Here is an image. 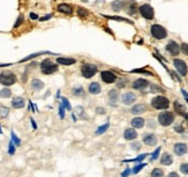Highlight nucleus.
<instances>
[{
    "mask_svg": "<svg viewBox=\"0 0 188 177\" xmlns=\"http://www.w3.org/2000/svg\"><path fill=\"white\" fill-rule=\"evenodd\" d=\"M151 106L156 109H166V108H169L170 101L169 99L164 96H157L151 100Z\"/></svg>",
    "mask_w": 188,
    "mask_h": 177,
    "instance_id": "obj_1",
    "label": "nucleus"
},
{
    "mask_svg": "<svg viewBox=\"0 0 188 177\" xmlns=\"http://www.w3.org/2000/svg\"><path fill=\"white\" fill-rule=\"evenodd\" d=\"M150 31H151L152 37L158 40L164 39V38L167 37V31H166V29L163 28L162 26H159V24H154V26H151Z\"/></svg>",
    "mask_w": 188,
    "mask_h": 177,
    "instance_id": "obj_2",
    "label": "nucleus"
},
{
    "mask_svg": "<svg viewBox=\"0 0 188 177\" xmlns=\"http://www.w3.org/2000/svg\"><path fill=\"white\" fill-rule=\"evenodd\" d=\"M0 83L5 86L13 85L16 83V76L11 72H2L0 74Z\"/></svg>",
    "mask_w": 188,
    "mask_h": 177,
    "instance_id": "obj_3",
    "label": "nucleus"
},
{
    "mask_svg": "<svg viewBox=\"0 0 188 177\" xmlns=\"http://www.w3.org/2000/svg\"><path fill=\"white\" fill-rule=\"evenodd\" d=\"M40 69H42V72L45 74V75H50V74H53L58 70V66L56 63H53L51 60L46 59L44 61H42L40 63Z\"/></svg>",
    "mask_w": 188,
    "mask_h": 177,
    "instance_id": "obj_4",
    "label": "nucleus"
},
{
    "mask_svg": "<svg viewBox=\"0 0 188 177\" xmlns=\"http://www.w3.org/2000/svg\"><path fill=\"white\" fill-rule=\"evenodd\" d=\"M139 12L147 20H152L155 17V11H154V8L150 6L149 4H144L142 6H140Z\"/></svg>",
    "mask_w": 188,
    "mask_h": 177,
    "instance_id": "obj_5",
    "label": "nucleus"
},
{
    "mask_svg": "<svg viewBox=\"0 0 188 177\" xmlns=\"http://www.w3.org/2000/svg\"><path fill=\"white\" fill-rule=\"evenodd\" d=\"M158 121L159 123L164 127H167V125L172 124L173 121H174V115L170 111H163L158 115Z\"/></svg>",
    "mask_w": 188,
    "mask_h": 177,
    "instance_id": "obj_6",
    "label": "nucleus"
},
{
    "mask_svg": "<svg viewBox=\"0 0 188 177\" xmlns=\"http://www.w3.org/2000/svg\"><path fill=\"white\" fill-rule=\"evenodd\" d=\"M81 72L85 78H91L96 72H97V67L91 63H84L81 68Z\"/></svg>",
    "mask_w": 188,
    "mask_h": 177,
    "instance_id": "obj_7",
    "label": "nucleus"
},
{
    "mask_svg": "<svg viewBox=\"0 0 188 177\" xmlns=\"http://www.w3.org/2000/svg\"><path fill=\"white\" fill-rule=\"evenodd\" d=\"M173 65H174L177 72H179L181 76H186L188 72V67L186 62L181 59H174L173 60Z\"/></svg>",
    "mask_w": 188,
    "mask_h": 177,
    "instance_id": "obj_8",
    "label": "nucleus"
},
{
    "mask_svg": "<svg viewBox=\"0 0 188 177\" xmlns=\"http://www.w3.org/2000/svg\"><path fill=\"white\" fill-rule=\"evenodd\" d=\"M100 77L103 79L105 83H107V84H111V83H114L116 82V75L113 74L112 72H109V70H105V72H102L100 74Z\"/></svg>",
    "mask_w": 188,
    "mask_h": 177,
    "instance_id": "obj_9",
    "label": "nucleus"
},
{
    "mask_svg": "<svg viewBox=\"0 0 188 177\" xmlns=\"http://www.w3.org/2000/svg\"><path fill=\"white\" fill-rule=\"evenodd\" d=\"M166 51L171 54V55H178L180 53V46L178 45L175 41L171 40L169 44L166 45Z\"/></svg>",
    "mask_w": 188,
    "mask_h": 177,
    "instance_id": "obj_10",
    "label": "nucleus"
},
{
    "mask_svg": "<svg viewBox=\"0 0 188 177\" xmlns=\"http://www.w3.org/2000/svg\"><path fill=\"white\" fill-rule=\"evenodd\" d=\"M121 100H123V102L125 105H132V104L136 100V96H135L133 92H126V93L123 94Z\"/></svg>",
    "mask_w": 188,
    "mask_h": 177,
    "instance_id": "obj_11",
    "label": "nucleus"
},
{
    "mask_svg": "<svg viewBox=\"0 0 188 177\" xmlns=\"http://www.w3.org/2000/svg\"><path fill=\"white\" fill-rule=\"evenodd\" d=\"M143 142H144V144L149 145V146H154L157 144V137L154 133H147L143 136Z\"/></svg>",
    "mask_w": 188,
    "mask_h": 177,
    "instance_id": "obj_12",
    "label": "nucleus"
},
{
    "mask_svg": "<svg viewBox=\"0 0 188 177\" xmlns=\"http://www.w3.org/2000/svg\"><path fill=\"white\" fill-rule=\"evenodd\" d=\"M187 145L183 143H177L174 145V152L177 155H183L185 153H187Z\"/></svg>",
    "mask_w": 188,
    "mask_h": 177,
    "instance_id": "obj_13",
    "label": "nucleus"
},
{
    "mask_svg": "<svg viewBox=\"0 0 188 177\" xmlns=\"http://www.w3.org/2000/svg\"><path fill=\"white\" fill-rule=\"evenodd\" d=\"M148 85H149V82H148L147 79H143V78L136 79V81L133 83V87L136 89V90H143V89H145Z\"/></svg>",
    "mask_w": 188,
    "mask_h": 177,
    "instance_id": "obj_14",
    "label": "nucleus"
},
{
    "mask_svg": "<svg viewBox=\"0 0 188 177\" xmlns=\"http://www.w3.org/2000/svg\"><path fill=\"white\" fill-rule=\"evenodd\" d=\"M123 137L126 140H133L137 137V132L135 131V129L130 128V129H126L125 132H123Z\"/></svg>",
    "mask_w": 188,
    "mask_h": 177,
    "instance_id": "obj_15",
    "label": "nucleus"
},
{
    "mask_svg": "<svg viewBox=\"0 0 188 177\" xmlns=\"http://www.w3.org/2000/svg\"><path fill=\"white\" fill-rule=\"evenodd\" d=\"M58 11L60 13L66 14V15H71V14L73 13L72 6L68 5V4H60V5H58Z\"/></svg>",
    "mask_w": 188,
    "mask_h": 177,
    "instance_id": "obj_16",
    "label": "nucleus"
},
{
    "mask_svg": "<svg viewBox=\"0 0 188 177\" xmlns=\"http://www.w3.org/2000/svg\"><path fill=\"white\" fill-rule=\"evenodd\" d=\"M57 62L59 65H62V66H71V65H74L76 62V60L72 59V58H58Z\"/></svg>",
    "mask_w": 188,
    "mask_h": 177,
    "instance_id": "obj_17",
    "label": "nucleus"
},
{
    "mask_svg": "<svg viewBox=\"0 0 188 177\" xmlns=\"http://www.w3.org/2000/svg\"><path fill=\"white\" fill-rule=\"evenodd\" d=\"M172 162H173L172 155L170 153H164L162 159H161V163L164 164V166H170V164H172Z\"/></svg>",
    "mask_w": 188,
    "mask_h": 177,
    "instance_id": "obj_18",
    "label": "nucleus"
},
{
    "mask_svg": "<svg viewBox=\"0 0 188 177\" xmlns=\"http://www.w3.org/2000/svg\"><path fill=\"white\" fill-rule=\"evenodd\" d=\"M12 106H13L14 108H16V109L22 108V107L24 106V99L21 98V97H16V98H14L13 100H12Z\"/></svg>",
    "mask_w": 188,
    "mask_h": 177,
    "instance_id": "obj_19",
    "label": "nucleus"
},
{
    "mask_svg": "<svg viewBox=\"0 0 188 177\" xmlns=\"http://www.w3.org/2000/svg\"><path fill=\"white\" fill-rule=\"evenodd\" d=\"M100 91H102V87L97 82H94L89 85V92L91 94H98V93H100Z\"/></svg>",
    "mask_w": 188,
    "mask_h": 177,
    "instance_id": "obj_20",
    "label": "nucleus"
},
{
    "mask_svg": "<svg viewBox=\"0 0 188 177\" xmlns=\"http://www.w3.org/2000/svg\"><path fill=\"white\" fill-rule=\"evenodd\" d=\"M132 125L133 128L135 129H141L143 125H144V120L142 117H135L132 120Z\"/></svg>",
    "mask_w": 188,
    "mask_h": 177,
    "instance_id": "obj_21",
    "label": "nucleus"
},
{
    "mask_svg": "<svg viewBox=\"0 0 188 177\" xmlns=\"http://www.w3.org/2000/svg\"><path fill=\"white\" fill-rule=\"evenodd\" d=\"M31 86H33V90H36V91H39V90H42L43 87H44V83L40 81V79H37V78H33L31 81Z\"/></svg>",
    "mask_w": 188,
    "mask_h": 177,
    "instance_id": "obj_22",
    "label": "nucleus"
},
{
    "mask_svg": "<svg viewBox=\"0 0 188 177\" xmlns=\"http://www.w3.org/2000/svg\"><path fill=\"white\" fill-rule=\"evenodd\" d=\"M43 54H54V53H52V52H37V53H33V54H30V55H28V56H26V58H23V59L21 60L20 62H26V61H28V60H31V59H33V58H37V56H39V55H43Z\"/></svg>",
    "mask_w": 188,
    "mask_h": 177,
    "instance_id": "obj_23",
    "label": "nucleus"
},
{
    "mask_svg": "<svg viewBox=\"0 0 188 177\" xmlns=\"http://www.w3.org/2000/svg\"><path fill=\"white\" fill-rule=\"evenodd\" d=\"M144 111H145V107H144V105H142V104L135 105L134 107H132V109H130V111H132L133 114H135V115H137V114H142Z\"/></svg>",
    "mask_w": 188,
    "mask_h": 177,
    "instance_id": "obj_24",
    "label": "nucleus"
},
{
    "mask_svg": "<svg viewBox=\"0 0 188 177\" xmlns=\"http://www.w3.org/2000/svg\"><path fill=\"white\" fill-rule=\"evenodd\" d=\"M112 9H113L114 12H119V11H121V9H123V2H121L120 0L113 1V2H112Z\"/></svg>",
    "mask_w": 188,
    "mask_h": 177,
    "instance_id": "obj_25",
    "label": "nucleus"
},
{
    "mask_svg": "<svg viewBox=\"0 0 188 177\" xmlns=\"http://www.w3.org/2000/svg\"><path fill=\"white\" fill-rule=\"evenodd\" d=\"M174 109H175V111L179 113V114H185V106L181 105V104L178 102V101L174 102Z\"/></svg>",
    "mask_w": 188,
    "mask_h": 177,
    "instance_id": "obj_26",
    "label": "nucleus"
},
{
    "mask_svg": "<svg viewBox=\"0 0 188 177\" xmlns=\"http://www.w3.org/2000/svg\"><path fill=\"white\" fill-rule=\"evenodd\" d=\"M109 127H110V123H109V122L103 124L102 127H99L97 130H96V135H102V133H104V132L109 129Z\"/></svg>",
    "mask_w": 188,
    "mask_h": 177,
    "instance_id": "obj_27",
    "label": "nucleus"
},
{
    "mask_svg": "<svg viewBox=\"0 0 188 177\" xmlns=\"http://www.w3.org/2000/svg\"><path fill=\"white\" fill-rule=\"evenodd\" d=\"M8 114H9V109L7 107H5V106H0V117H7Z\"/></svg>",
    "mask_w": 188,
    "mask_h": 177,
    "instance_id": "obj_28",
    "label": "nucleus"
},
{
    "mask_svg": "<svg viewBox=\"0 0 188 177\" xmlns=\"http://www.w3.org/2000/svg\"><path fill=\"white\" fill-rule=\"evenodd\" d=\"M12 96V91L9 89H2L0 91V97L1 98H9Z\"/></svg>",
    "mask_w": 188,
    "mask_h": 177,
    "instance_id": "obj_29",
    "label": "nucleus"
},
{
    "mask_svg": "<svg viewBox=\"0 0 188 177\" xmlns=\"http://www.w3.org/2000/svg\"><path fill=\"white\" fill-rule=\"evenodd\" d=\"M73 94H74V96H78V97H80V96H83V94H84V90L82 89V86L74 87V89H73Z\"/></svg>",
    "mask_w": 188,
    "mask_h": 177,
    "instance_id": "obj_30",
    "label": "nucleus"
},
{
    "mask_svg": "<svg viewBox=\"0 0 188 177\" xmlns=\"http://www.w3.org/2000/svg\"><path fill=\"white\" fill-rule=\"evenodd\" d=\"M105 17H107V19H110V20L121 21V22H127V23H129V24H133V22H132V21L127 20V19H123V17H119V16H105Z\"/></svg>",
    "mask_w": 188,
    "mask_h": 177,
    "instance_id": "obj_31",
    "label": "nucleus"
},
{
    "mask_svg": "<svg viewBox=\"0 0 188 177\" xmlns=\"http://www.w3.org/2000/svg\"><path fill=\"white\" fill-rule=\"evenodd\" d=\"M164 176V172H163L162 169H159V168H156L152 170L151 172V177H163Z\"/></svg>",
    "mask_w": 188,
    "mask_h": 177,
    "instance_id": "obj_32",
    "label": "nucleus"
},
{
    "mask_svg": "<svg viewBox=\"0 0 188 177\" xmlns=\"http://www.w3.org/2000/svg\"><path fill=\"white\" fill-rule=\"evenodd\" d=\"M109 97H110L112 102H113V101H117L118 100V91L117 90H111V91L109 92Z\"/></svg>",
    "mask_w": 188,
    "mask_h": 177,
    "instance_id": "obj_33",
    "label": "nucleus"
},
{
    "mask_svg": "<svg viewBox=\"0 0 188 177\" xmlns=\"http://www.w3.org/2000/svg\"><path fill=\"white\" fill-rule=\"evenodd\" d=\"M78 16H81V17H85V16H88L89 15V12L84 9V8H82V7H78Z\"/></svg>",
    "mask_w": 188,
    "mask_h": 177,
    "instance_id": "obj_34",
    "label": "nucleus"
},
{
    "mask_svg": "<svg viewBox=\"0 0 188 177\" xmlns=\"http://www.w3.org/2000/svg\"><path fill=\"white\" fill-rule=\"evenodd\" d=\"M144 157H147V154H141V155H139L137 157H135V159H133V160H125L123 162H141Z\"/></svg>",
    "mask_w": 188,
    "mask_h": 177,
    "instance_id": "obj_35",
    "label": "nucleus"
},
{
    "mask_svg": "<svg viewBox=\"0 0 188 177\" xmlns=\"http://www.w3.org/2000/svg\"><path fill=\"white\" fill-rule=\"evenodd\" d=\"M12 142H13L15 145H18V146L21 145V140H20V138L15 135V132L14 131H12Z\"/></svg>",
    "mask_w": 188,
    "mask_h": 177,
    "instance_id": "obj_36",
    "label": "nucleus"
},
{
    "mask_svg": "<svg viewBox=\"0 0 188 177\" xmlns=\"http://www.w3.org/2000/svg\"><path fill=\"white\" fill-rule=\"evenodd\" d=\"M145 166H147V164H145V163H140V164H137V166H135V167L133 168V171H132V172H133V174H137V172H139V171L141 170L142 168H144Z\"/></svg>",
    "mask_w": 188,
    "mask_h": 177,
    "instance_id": "obj_37",
    "label": "nucleus"
},
{
    "mask_svg": "<svg viewBox=\"0 0 188 177\" xmlns=\"http://www.w3.org/2000/svg\"><path fill=\"white\" fill-rule=\"evenodd\" d=\"M180 51L185 55H188V43H182L181 46H180Z\"/></svg>",
    "mask_w": 188,
    "mask_h": 177,
    "instance_id": "obj_38",
    "label": "nucleus"
},
{
    "mask_svg": "<svg viewBox=\"0 0 188 177\" xmlns=\"http://www.w3.org/2000/svg\"><path fill=\"white\" fill-rule=\"evenodd\" d=\"M61 101H62V105L65 107L66 109H68V111H71L72 107H71V104H69V101L67 100L66 98H61Z\"/></svg>",
    "mask_w": 188,
    "mask_h": 177,
    "instance_id": "obj_39",
    "label": "nucleus"
},
{
    "mask_svg": "<svg viewBox=\"0 0 188 177\" xmlns=\"http://www.w3.org/2000/svg\"><path fill=\"white\" fill-rule=\"evenodd\" d=\"M23 21H24V17H23V15H20L19 19L16 20V22H15V26H14V28H19L22 23H23Z\"/></svg>",
    "mask_w": 188,
    "mask_h": 177,
    "instance_id": "obj_40",
    "label": "nucleus"
},
{
    "mask_svg": "<svg viewBox=\"0 0 188 177\" xmlns=\"http://www.w3.org/2000/svg\"><path fill=\"white\" fill-rule=\"evenodd\" d=\"M8 153L11 154V155H13L14 153H15V146H14V143L11 140L9 142V147H8Z\"/></svg>",
    "mask_w": 188,
    "mask_h": 177,
    "instance_id": "obj_41",
    "label": "nucleus"
},
{
    "mask_svg": "<svg viewBox=\"0 0 188 177\" xmlns=\"http://www.w3.org/2000/svg\"><path fill=\"white\" fill-rule=\"evenodd\" d=\"M180 170H181L182 174L185 175H188V163H183L180 166Z\"/></svg>",
    "mask_w": 188,
    "mask_h": 177,
    "instance_id": "obj_42",
    "label": "nucleus"
},
{
    "mask_svg": "<svg viewBox=\"0 0 188 177\" xmlns=\"http://www.w3.org/2000/svg\"><path fill=\"white\" fill-rule=\"evenodd\" d=\"M59 115H60V118H65V107H64V105L59 106Z\"/></svg>",
    "mask_w": 188,
    "mask_h": 177,
    "instance_id": "obj_43",
    "label": "nucleus"
},
{
    "mask_svg": "<svg viewBox=\"0 0 188 177\" xmlns=\"http://www.w3.org/2000/svg\"><path fill=\"white\" fill-rule=\"evenodd\" d=\"M159 152H161V147H157V150L151 154V160H156L159 155Z\"/></svg>",
    "mask_w": 188,
    "mask_h": 177,
    "instance_id": "obj_44",
    "label": "nucleus"
},
{
    "mask_svg": "<svg viewBox=\"0 0 188 177\" xmlns=\"http://www.w3.org/2000/svg\"><path fill=\"white\" fill-rule=\"evenodd\" d=\"M130 147L133 148V150H135V151H139L140 148H141V145H140V143H132L130 144Z\"/></svg>",
    "mask_w": 188,
    "mask_h": 177,
    "instance_id": "obj_45",
    "label": "nucleus"
},
{
    "mask_svg": "<svg viewBox=\"0 0 188 177\" xmlns=\"http://www.w3.org/2000/svg\"><path fill=\"white\" fill-rule=\"evenodd\" d=\"M133 72H141V74H147V75H152L151 72H147V70H144V69H135V70H133Z\"/></svg>",
    "mask_w": 188,
    "mask_h": 177,
    "instance_id": "obj_46",
    "label": "nucleus"
},
{
    "mask_svg": "<svg viewBox=\"0 0 188 177\" xmlns=\"http://www.w3.org/2000/svg\"><path fill=\"white\" fill-rule=\"evenodd\" d=\"M129 174H130V169L129 168H126V170L121 174V177H128L129 176Z\"/></svg>",
    "mask_w": 188,
    "mask_h": 177,
    "instance_id": "obj_47",
    "label": "nucleus"
},
{
    "mask_svg": "<svg viewBox=\"0 0 188 177\" xmlns=\"http://www.w3.org/2000/svg\"><path fill=\"white\" fill-rule=\"evenodd\" d=\"M51 17H52V14H46V16H44V17H40L39 20H40V21H42V22H43V21L49 20V19H51Z\"/></svg>",
    "mask_w": 188,
    "mask_h": 177,
    "instance_id": "obj_48",
    "label": "nucleus"
},
{
    "mask_svg": "<svg viewBox=\"0 0 188 177\" xmlns=\"http://www.w3.org/2000/svg\"><path fill=\"white\" fill-rule=\"evenodd\" d=\"M181 93H182V96L185 97V99H186V101L188 102V93H187V91H185L183 89H181Z\"/></svg>",
    "mask_w": 188,
    "mask_h": 177,
    "instance_id": "obj_49",
    "label": "nucleus"
},
{
    "mask_svg": "<svg viewBox=\"0 0 188 177\" xmlns=\"http://www.w3.org/2000/svg\"><path fill=\"white\" fill-rule=\"evenodd\" d=\"M30 19H33V20H37V19H38V16H37V14L30 13Z\"/></svg>",
    "mask_w": 188,
    "mask_h": 177,
    "instance_id": "obj_50",
    "label": "nucleus"
},
{
    "mask_svg": "<svg viewBox=\"0 0 188 177\" xmlns=\"http://www.w3.org/2000/svg\"><path fill=\"white\" fill-rule=\"evenodd\" d=\"M30 121H31V124H33V129H37V125H36V122L33 121V118H30Z\"/></svg>",
    "mask_w": 188,
    "mask_h": 177,
    "instance_id": "obj_51",
    "label": "nucleus"
},
{
    "mask_svg": "<svg viewBox=\"0 0 188 177\" xmlns=\"http://www.w3.org/2000/svg\"><path fill=\"white\" fill-rule=\"evenodd\" d=\"M169 177H179V175H178L177 172H171L169 175Z\"/></svg>",
    "mask_w": 188,
    "mask_h": 177,
    "instance_id": "obj_52",
    "label": "nucleus"
},
{
    "mask_svg": "<svg viewBox=\"0 0 188 177\" xmlns=\"http://www.w3.org/2000/svg\"><path fill=\"white\" fill-rule=\"evenodd\" d=\"M175 130H177V131H179V132H182V131H183V128H180V127H177V128H175Z\"/></svg>",
    "mask_w": 188,
    "mask_h": 177,
    "instance_id": "obj_53",
    "label": "nucleus"
},
{
    "mask_svg": "<svg viewBox=\"0 0 188 177\" xmlns=\"http://www.w3.org/2000/svg\"><path fill=\"white\" fill-rule=\"evenodd\" d=\"M97 113H100V114H103V113H104V109H97Z\"/></svg>",
    "mask_w": 188,
    "mask_h": 177,
    "instance_id": "obj_54",
    "label": "nucleus"
},
{
    "mask_svg": "<svg viewBox=\"0 0 188 177\" xmlns=\"http://www.w3.org/2000/svg\"><path fill=\"white\" fill-rule=\"evenodd\" d=\"M183 115H185V117H186L188 120V114H183Z\"/></svg>",
    "mask_w": 188,
    "mask_h": 177,
    "instance_id": "obj_55",
    "label": "nucleus"
},
{
    "mask_svg": "<svg viewBox=\"0 0 188 177\" xmlns=\"http://www.w3.org/2000/svg\"><path fill=\"white\" fill-rule=\"evenodd\" d=\"M82 1H84V2H87V0H82Z\"/></svg>",
    "mask_w": 188,
    "mask_h": 177,
    "instance_id": "obj_56",
    "label": "nucleus"
},
{
    "mask_svg": "<svg viewBox=\"0 0 188 177\" xmlns=\"http://www.w3.org/2000/svg\"><path fill=\"white\" fill-rule=\"evenodd\" d=\"M0 133H1V128H0Z\"/></svg>",
    "mask_w": 188,
    "mask_h": 177,
    "instance_id": "obj_57",
    "label": "nucleus"
}]
</instances>
